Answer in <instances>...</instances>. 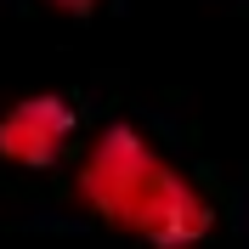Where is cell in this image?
Returning a JSON list of instances; mask_svg holds the SVG:
<instances>
[{"label": "cell", "instance_id": "1", "mask_svg": "<svg viewBox=\"0 0 249 249\" xmlns=\"http://www.w3.org/2000/svg\"><path fill=\"white\" fill-rule=\"evenodd\" d=\"M79 198L108 227H119L153 249H193L215 227L210 198L136 124H108L91 142V153L79 164Z\"/></svg>", "mask_w": 249, "mask_h": 249}, {"label": "cell", "instance_id": "2", "mask_svg": "<svg viewBox=\"0 0 249 249\" xmlns=\"http://www.w3.org/2000/svg\"><path fill=\"white\" fill-rule=\"evenodd\" d=\"M74 124H79V113L68 96L34 91L0 113V159L23 164V170H51L62 159V147L74 142Z\"/></svg>", "mask_w": 249, "mask_h": 249}, {"label": "cell", "instance_id": "3", "mask_svg": "<svg viewBox=\"0 0 249 249\" xmlns=\"http://www.w3.org/2000/svg\"><path fill=\"white\" fill-rule=\"evenodd\" d=\"M46 6H57V12H74V17H85V12H96L102 0H46Z\"/></svg>", "mask_w": 249, "mask_h": 249}]
</instances>
